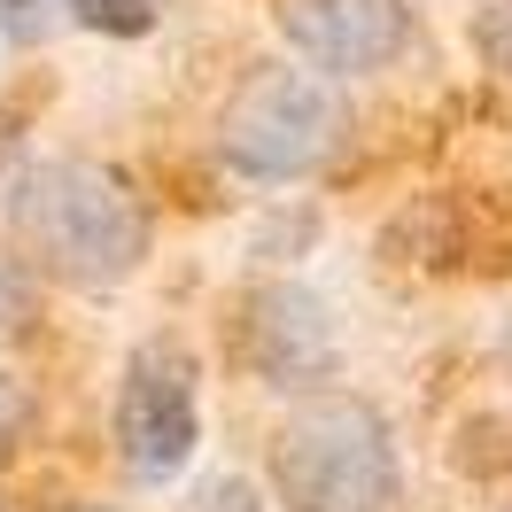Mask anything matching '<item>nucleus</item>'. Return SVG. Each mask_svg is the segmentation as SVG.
I'll return each instance as SVG.
<instances>
[{"label": "nucleus", "instance_id": "obj_4", "mask_svg": "<svg viewBox=\"0 0 512 512\" xmlns=\"http://www.w3.org/2000/svg\"><path fill=\"white\" fill-rule=\"evenodd\" d=\"M202 443V365L179 334H156L125 357L117 381V458L132 481H171Z\"/></svg>", "mask_w": 512, "mask_h": 512}, {"label": "nucleus", "instance_id": "obj_6", "mask_svg": "<svg viewBox=\"0 0 512 512\" xmlns=\"http://www.w3.org/2000/svg\"><path fill=\"white\" fill-rule=\"evenodd\" d=\"M241 357H249L272 388L326 381V373H334V326H326V311L303 288L272 280V288L241 295Z\"/></svg>", "mask_w": 512, "mask_h": 512}, {"label": "nucleus", "instance_id": "obj_13", "mask_svg": "<svg viewBox=\"0 0 512 512\" xmlns=\"http://www.w3.org/2000/svg\"><path fill=\"white\" fill-rule=\"evenodd\" d=\"M194 512H264V505H256V489H249V481H233V474H225V481H210V489L194 497Z\"/></svg>", "mask_w": 512, "mask_h": 512}, {"label": "nucleus", "instance_id": "obj_1", "mask_svg": "<svg viewBox=\"0 0 512 512\" xmlns=\"http://www.w3.org/2000/svg\"><path fill=\"white\" fill-rule=\"evenodd\" d=\"M16 256L55 288H125L148 264L156 218L117 163L94 156H47L16 171V210H8Z\"/></svg>", "mask_w": 512, "mask_h": 512}, {"label": "nucleus", "instance_id": "obj_5", "mask_svg": "<svg viewBox=\"0 0 512 512\" xmlns=\"http://www.w3.org/2000/svg\"><path fill=\"white\" fill-rule=\"evenodd\" d=\"M272 32L319 78H381L419 47L412 0H272Z\"/></svg>", "mask_w": 512, "mask_h": 512}, {"label": "nucleus", "instance_id": "obj_8", "mask_svg": "<svg viewBox=\"0 0 512 512\" xmlns=\"http://www.w3.org/2000/svg\"><path fill=\"white\" fill-rule=\"evenodd\" d=\"M474 47H481V63L497 70V78H512V0H481Z\"/></svg>", "mask_w": 512, "mask_h": 512}, {"label": "nucleus", "instance_id": "obj_10", "mask_svg": "<svg viewBox=\"0 0 512 512\" xmlns=\"http://www.w3.org/2000/svg\"><path fill=\"white\" fill-rule=\"evenodd\" d=\"M32 419H39V396L16 381V373H0V458L32 435Z\"/></svg>", "mask_w": 512, "mask_h": 512}, {"label": "nucleus", "instance_id": "obj_2", "mask_svg": "<svg viewBox=\"0 0 512 512\" xmlns=\"http://www.w3.org/2000/svg\"><path fill=\"white\" fill-rule=\"evenodd\" d=\"M264 474H272V497L288 512H396L404 505L396 435L365 396H303L272 427Z\"/></svg>", "mask_w": 512, "mask_h": 512}, {"label": "nucleus", "instance_id": "obj_3", "mask_svg": "<svg viewBox=\"0 0 512 512\" xmlns=\"http://www.w3.org/2000/svg\"><path fill=\"white\" fill-rule=\"evenodd\" d=\"M350 140V109L334 94V78L288 63H256L218 109V163L241 179H311L334 148Z\"/></svg>", "mask_w": 512, "mask_h": 512}, {"label": "nucleus", "instance_id": "obj_15", "mask_svg": "<svg viewBox=\"0 0 512 512\" xmlns=\"http://www.w3.org/2000/svg\"><path fill=\"white\" fill-rule=\"evenodd\" d=\"M70 512H101V505H70Z\"/></svg>", "mask_w": 512, "mask_h": 512}, {"label": "nucleus", "instance_id": "obj_14", "mask_svg": "<svg viewBox=\"0 0 512 512\" xmlns=\"http://www.w3.org/2000/svg\"><path fill=\"white\" fill-rule=\"evenodd\" d=\"M505 357H512V326H505Z\"/></svg>", "mask_w": 512, "mask_h": 512}, {"label": "nucleus", "instance_id": "obj_11", "mask_svg": "<svg viewBox=\"0 0 512 512\" xmlns=\"http://www.w3.org/2000/svg\"><path fill=\"white\" fill-rule=\"evenodd\" d=\"M0 8H8L16 39H47L55 24H70V0H0Z\"/></svg>", "mask_w": 512, "mask_h": 512}, {"label": "nucleus", "instance_id": "obj_16", "mask_svg": "<svg viewBox=\"0 0 512 512\" xmlns=\"http://www.w3.org/2000/svg\"><path fill=\"white\" fill-rule=\"evenodd\" d=\"M505 512H512V505H505Z\"/></svg>", "mask_w": 512, "mask_h": 512}, {"label": "nucleus", "instance_id": "obj_9", "mask_svg": "<svg viewBox=\"0 0 512 512\" xmlns=\"http://www.w3.org/2000/svg\"><path fill=\"white\" fill-rule=\"evenodd\" d=\"M32 319H39L32 280H24L16 264H0V350H8V342H24V334H32Z\"/></svg>", "mask_w": 512, "mask_h": 512}, {"label": "nucleus", "instance_id": "obj_12", "mask_svg": "<svg viewBox=\"0 0 512 512\" xmlns=\"http://www.w3.org/2000/svg\"><path fill=\"white\" fill-rule=\"evenodd\" d=\"M16 171H24V109L0 101V194L16 187Z\"/></svg>", "mask_w": 512, "mask_h": 512}, {"label": "nucleus", "instance_id": "obj_7", "mask_svg": "<svg viewBox=\"0 0 512 512\" xmlns=\"http://www.w3.org/2000/svg\"><path fill=\"white\" fill-rule=\"evenodd\" d=\"M70 24L109 32V39H140L156 24V0H70Z\"/></svg>", "mask_w": 512, "mask_h": 512}]
</instances>
